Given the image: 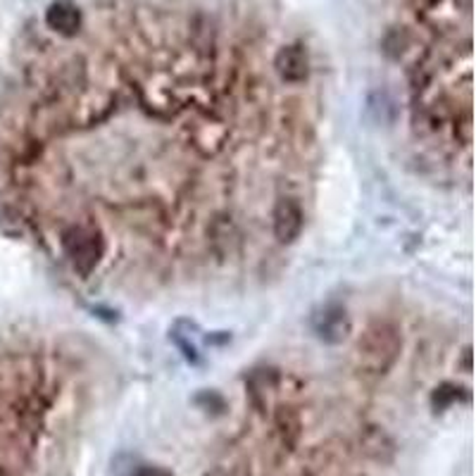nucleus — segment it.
Instances as JSON below:
<instances>
[{
    "mask_svg": "<svg viewBox=\"0 0 476 476\" xmlns=\"http://www.w3.org/2000/svg\"><path fill=\"white\" fill-rule=\"evenodd\" d=\"M350 329H353V322H350L346 310L339 305L324 307V313L317 314V320H314V331L320 333V339L324 343H331V346L343 343Z\"/></svg>",
    "mask_w": 476,
    "mask_h": 476,
    "instance_id": "423d86ee",
    "label": "nucleus"
},
{
    "mask_svg": "<svg viewBox=\"0 0 476 476\" xmlns=\"http://www.w3.org/2000/svg\"><path fill=\"white\" fill-rule=\"evenodd\" d=\"M457 398H460V388L450 386V383H443L441 388H436L434 405L438 410H445V408H450V405H453Z\"/></svg>",
    "mask_w": 476,
    "mask_h": 476,
    "instance_id": "0eeeda50",
    "label": "nucleus"
},
{
    "mask_svg": "<svg viewBox=\"0 0 476 476\" xmlns=\"http://www.w3.org/2000/svg\"><path fill=\"white\" fill-rule=\"evenodd\" d=\"M46 24L60 36H76L84 24L82 10L72 0H55L46 10Z\"/></svg>",
    "mask_w": 476,
    "mask_h": 476,
    "instance_id": "39448f33",
    "label": "nucleus"
},
{
    "mask_svg": "<svg viewBox=\"0 0 476 476\" xmlns=\"http://www.w3.org/2000/svg\"><path fill=\"white\" fill-rule=\"evenodd\" d=\"M131 476H174L170 470H164V467H157V464H138L134 467Z\"/></svg>",
    "mask_w": 476,
    "mask_h": 476,
    "instance_id": "6e6552de",
    "label": "nucleus"
},
{
    "mask_svg": "<svg viewBox=\"0 0 476 476\" xmlns=\"http://www.w3.org/2000/svg\"><path fill=\"white\" fill-rule=\"evenodd\" d=\"M62 258L67 260V265L76 272V277L89 279L93 277L101 262L108 258L110 243L108 236L102 234L101 226L91 222H67L60 226L57 234Z\"/></svg>",
    "mask_w": 476,
    "mask_h": 476,
    "instance_id": "f257e3e1",
    "label": "nucleus"
},
{
    "mask_svg": "<svg viewBox=\"0 0 476 476\" xmlns=\"http://www.w3.org/2000/svg\"><path fill=\"white\" fill-rule=\"evenodd\" d=\"M269 226H272V238L279 245H293L305 229V205L298 196L281 193L277 200H272L269 207Z\"/></svg>",
    "mask_w": 476,
    "mask_h": 476,
    "instance_id": "7ed1b4c3",
    "label": "nucleus"
},
{
    "mask_svg": "<svg viewBox=\"0 0 476 476\" xmlns=\"http://www.w3.org/2000/svg\"><path fill=\"white\" fill-rule=\"evenodd\" d=\"M402 336L393 322L375 320L360 333L355 346V365L365 376H383L401 357Z\"/></svg>",
    "mask_w": 476,
    "mask_h": 476,
    "instance_id": "f03ea898",
    "label": "nucleus"
},
{
    "mask_svg": "<svg viewBox=\"0 0 476 476\" xmlns=\"http://www.w3.org/2000/svg\"><path fill=\"white\" fill-rule=\"evenodd\" d=\"M310 53L303 43H288L281 46L274 55V69L284 84L288 86H300L310 79Z\"/></svg>",
    "mask_w": 476,
    "mask_h": 476,
    "instance_id": "20e7f679",
    "label": "nucleus"
}]
</instances>
